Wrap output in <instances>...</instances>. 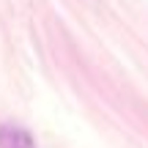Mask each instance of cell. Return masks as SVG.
<instances>
[{"instance_id": "1", "label": "cell", "mask_w": 148, "mask_h": 148, "mask_svg": "<svg viewBox=\"0 0 148 148\" xmlns=\"http://www.w3.org/2000/svg\"><path fill=\"white\" fill-rule=\"evenodd\" d=\"M0 148H36V140L16 123H0Z\"/></svg>"}]
</instances>
